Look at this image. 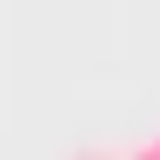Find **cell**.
<instances>
[{
	"label": "cell",
	"instance_id": "1",
	"mask_svg": "<svg viewBox=\"0 0 160 160\" xmlns=\"http://www.w3.org/2000/svg\"><path fill=\"white\" fill-rule=\"evenodd\" d=\"M133 153H140V160H160V133H153V140H140Z\"/></svg>",
	"mask_w": 160,
	"mask_h": 160
}]
</instances>
